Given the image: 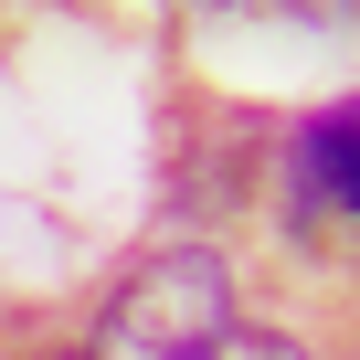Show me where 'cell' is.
I'll use <instances>...</instances> for the list:
<instances>
[{
  "label": "cell",
  "mask_w": 360,
  "mask_h": 360,
  "mask_svg": "<svg viewBox=\"0 0 360 360\" xmlns=\"http://www.w3.org/2000/svg\"><path fill=\"white\" fill-rule=\"evenodd\" d=\"M223 339H233V276H223V255L212 244H169V255H148L117 286V307L96 328V360H212Z\"/></svg>",
  "instance_id": "6da1fadb"
},
{
  "label": "cell",
  "mask_w": 360,
  "mask_h": 360,
  "mask_svg": "<svg viewBox=\"0 0 360 360\" xmlns=\"http://www.w3.org/2000/svg\"><path fill=\"white\" fill-rule=\"evenodd\" d=\"M307 169H318V191H328L339 212H360V96L307 127Z\"/></svg>",
  "instance_id": "7a4b0ae2"
},
{
  "label": "cell",
  "mask_w": 360,
  "mask_h": 360,
  "mask_svg": "<svg viewBox=\"0 0 360 360\" xmlns=\"http://www.w3.org/2000/svg\"><path fill=\"white\" fill-rule=\"evenodd\" d=\"M212 360H307V349H297V339H276V328H233Z\"/></svg>",
  "instance_id": "3957f363"
},
{
  "label": "cell",
  "mask_w": 360,
  "mask_h": 360,
  "mask_svg": "<svg viewBox=\"0 0 360 360\" xmlns=\"http://www.w3.org/2000/svg\"><path fill=\"white\" fill-rule=\"evenodd\" d=\"M276 11H297V22H349L360 0H276Z\"/></svg>",
  "instance_id": "277c9868"
},
{
  "label": "cell",
  "mask_w": 360,
  "mask_h": 360,
  "mask_svg": "<svg viewBox=\"0 0 360 360\" xmlns=\"http://www.w3.org/2000/svg\"><path fill=\"white\" fill-rule=\"evenodd\" d=\"M212 11H223V0H212Z\"/></svg>",
  "instance_id": "5b68a950"
}]
</instances>
